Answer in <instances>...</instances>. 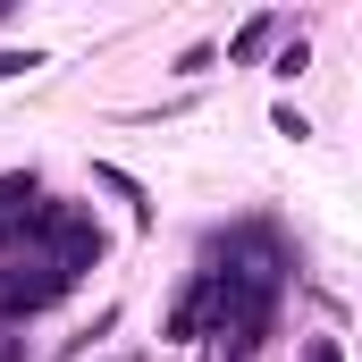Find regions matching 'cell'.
<instances>
[{
    "label": "cell",
    "mask_w": 362,
    "mask_h": 362,
    "mask_svg": "<svg viewBox=\"0 0 362 362\" xmlns=\"http://www.w3.org/2000/svg\"><path fill=\"white\" fill-rule=\"evenodd\" d=\"M236 245H245L253 262L202 270L194 286H185V303L169 312V337H194V329L211 320V337H219L228 354L245 362L262 337H270V320H278V295H286V253H278V236H270V228H245Z\"/></svg>",
    "instance_id": "1"
},
{
    "label": "cell",
    "mask_w": 362,
    "mask_h": 362,
    "mask_svg": "<svg viewBox=\"0 0 362 362\" xmlns=\"http://www.w3.org/2000/svg\"><path fill=\"white\" fill-rule=\"evenodd\" d=\"M278 34V17H253V25H245V34H236V59H253V51H262V42H270Z\"/></svg>",
    "instance_id": "2"
},
{
    "label": "cell",
    "mask_w": 362,
    "mask_h": 362,
    "mask_svg": "<svg viewBox=\"0 0 362 362\" xmlns=\"http://www.w3.org/2000/svg\"><path fill=\"white\" fill-rule=\"evenodd\" d=\"M25 68H42L34 51H0V76H25Z\"/></svg>",
    "instance_id": "3"
},
{
    "label": "cell",
    "mask_w": 362,
    "mask_h": 362,
    "mask_svg": "<svg viewBox=\"0 0 362 362\" xmlns=\"http://www.w3.org/2000/svg\"><path fill=\"white\" fill-rule=\"evenodd\" d=\"M312 362H337V346H320V354H312Z\"/></svg>",
    "instance_id": "4"
}]
</instances>
